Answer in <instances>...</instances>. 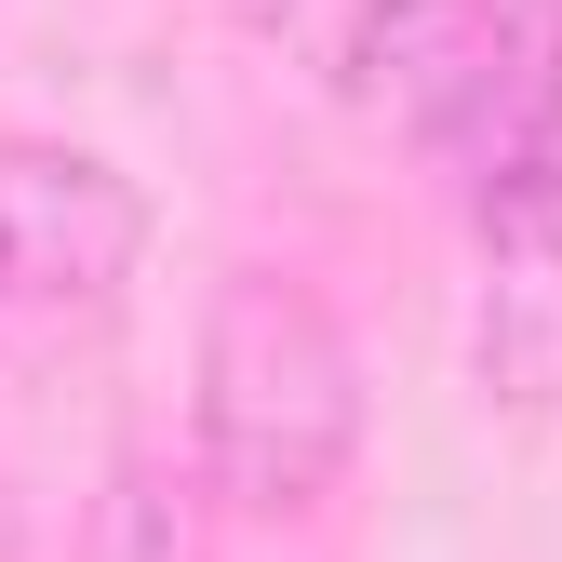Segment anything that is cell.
Masks as SVG:
<instances>
[{
    "mask_svg": "<svg viewBox=\"0 0 562 562\" xmlns=\"http://www.w3.org/2000/svg\"><path fill=\"white\" fill-rule=\"evenodd\" d=\"M362 456V348L295 268H228L201 308V482L255 522L322 509Z\"/></svg>",
    "mask_w": 562,
    "mask_h": 562,
    "instance_id": "obj_1",
    "label": "cell"
},
{
    "mask_svg": "<svg viewBox=\"0 0 562 562\" xmlns=\"http://www.w3.org/2000/svg\"><path fill=\"white\" fill-rule=\"evenodd\" d=\"M348 94L469 175V215L562 188V0H375Z\"/></svg>",
    "mask_w": 562,
    "mask_h": 562,
    "instance_id": "obj_2",
    "label": "cell"
},
{
    "mask_svg": "<svg viewBox=\"0 0 562 562\" xmlns=\"http://www.w3.org/2000/svg\"><path fill=\"white\" fill-rule=\"evenodd\" d=\"M469 375H482V402H509V415H549V402H562V188L482 215Z\"/></svg>",
    "mask_w": 562,
    "mask_h": 562,
    "instance_id": "obj_3",
    "label": "cell"
},
{
    "mask_svg": "<svg viewBox=\"0 0 562 562\" xmlns=\"http://www.w3.org/2000/svg\"><path fill=\"white\" fill-rule=\"evenodd\" d=\"M0 255H14V281H41V295H108V268L134 255V201L108 161H0Z\"/></svg>",
    "mask_w": 562,
    "mask_h": 562,
    "instance_id": "obj_4",
    "label": "cell"
},
{
    "mask_svg": "<svg viewBox=\"0 0 562 562\" xmlns=\"http://www.w3.org/2000/svg\"><path fill=\"white\" fill-rule=\"evenodd\" d=\"M94 562H188V549H175V509L148 496V482H121V496H108V522H94Z\"/></svg>",
    "mask_w": 562,
    "mask_h": 562,
    "instance_id": "obj_5",
    "label": "cell"
},
{
    "mask_svg": "<svg viewBox=\"0 0 562 562\" xmlns=\"http://www.w3.org/2000/svg\"><path fill=\"white\" fill-rule=\"evenodd\" d=\"M0 295H14V255H0Z\"/></svg>",
    "mask_w": 562,
    "mask_h": 562,
    "instance_id": "obj_6",
    "label": "cell"
},
{
    "mask_svg": "<svg viewBox=\"0 0 562 562\" xmlns=\"http://www.w3.org/2000/svg\"><path fill=\"white\" fill-rule=\"evenodd\" d=\"M241 14H281V0H241Z\"/></svg>",
    "mask_w": 562,
    "mask_h": 562,
    "instance_id": "obj_7",
    "label": "cell"
}]
</instances>
